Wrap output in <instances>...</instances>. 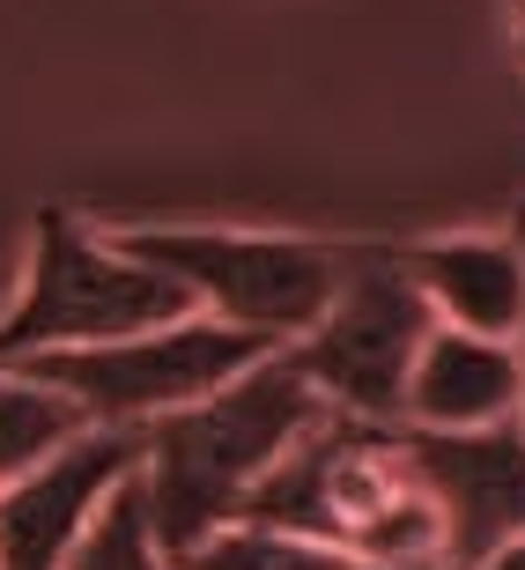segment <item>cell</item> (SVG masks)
Wrapping results in <instances>:
<instances>
[{"mask_svg": "<svg viewBox=\"0 0 525 570\" xmlns=\"http://www.w3.org/2000/svg\"><path fill=\"white\" fill-rule=\"evenodd\" d=\"M518 60H525V22H518Z\"/></svg>", "mask_w": 525, "mask_h": 570, "instance_id": "obj_16", "label": "cell"}, {"mask_svg": "<svg viewBox=\"0 0 525 570\" xmlns=\"http://www.w3.org/2000/svg\"><path fill=\"white\" fill-rule=\"evenodd\" d=\"M518 363H525V326H518Z\"/></svg>", "mask_w": 525, "mask_h": 570, "instance_id": "obj_17", "label": "cell"}, {"mask_svg": "<svg viewBox=\"0 0 525 570\" xmlns=\"http://www.w3.org/2000/svg\"><path fill=\"white\" fill-rule=\"evenodd\" d=\"M156 275L192 296V312L230 318L245 334L296 341L334 304L356 237H304V230H230V223H127L111 230Z\"/></svg>", "mask_w": 525, "mask_h": 570, "instance_id": "obj_3", "label": "cell"}, {"mask_svg": "<svg viewBox=\"0 0 525 570\" xmlns=\"http://www.w3.org/2000/svg\"><path fill=\"white\" fill-rule=\"evenodd\" d=\"M399 267L422 289L429 318L518 341L525 326V245L511 230H444L399 245Z\"/></svg>", "mask_w": 525, "mask_h": 570, "instance_id": "obj_10", "label": "cell"}, {"mask_svg": "<svg viewBox=\"0 0 525 570\" xmlns=\"http://www.w3.org/2000/svg\"><path fill=\"white\" fill-rule=\"evenodd\" d=\"M178 312H192V296L148 259H133L127 245H111V230H89L75 208H38L22 289L0 312V363L119 341Z\"/></svg>", "mask_w": 525, "mask_h": 570, "instance_id": "obj_4", "label": "cell"}, {"mask_svg": "<svg viewBox=\"0 0 525 570\" xmlns=\"http://www.w3.org/2000/svg\"><path fill=\"white\" fill-rule=\"evenodd\" d=\"M133 466H141V430L89 423L52 460L0 482V570H67Z\"/></svg>", "mask_w": 525, "mask_h": 570, "instance_id": "obj_8", "label": "cell"}, {"mask_svg": "<svg viewBox=\"0 0 525 570\" xmlns=\"http://www.w3.org/2000/svg\"><path fill=\"white\" fill-rule=\"evenodd\" d=\"M511 237H518V245H525V208H518V215H511Z\"/></svg>", "mask_w": 525, "mask_h": 570, "instance_id": "obj_15", "label": "cell"}, {"mask_svg": "<svg viewBox=\"0 0 525 570\" xmlns=\"http://www.w3.org/2000/svg\"><path fill=\"white\" fill-rule=\"evenodd\" d=\"M422 334H429V304H422V289L407 282V267H399V245L356 237L334 304L289 341V356L334 415L399 423Z\"/></svg>", "mask_w": 525, "mask_h": 570, "instance_id": "obj_6", "label": "cell"}, {"mask_svg": "<svg viewBox=\"0 0 525 570\" xmlns=\"http://www.w3.org/2000/svg\"><path fill=\"white\" fill-rule=\"evenodd\" d=\"M429 504H437L444 570H474L504 541L525 533V423H482V430H422L399 423Z\"/></svg>", "mask_w": 525, "mask_h": 570, "instance_id": "obj_7", "label": "cell"}, {"mask_svg": "<svg viewBox=\"0 0 525 570\" xmlns=\"http://www.w3.org/2000/svg\"><path fill=\"white\" fill-rule=\"evenodd\" d=\"M511 415H525L518 341L429 318V334H422V348H415V371H407L399 423H422V430H482V423H511Z\"/></svg>", "mask_w": 525, "mask_h": 570, "instance_id": "obj_9", "label": "cell"}, {"mask_svg": "<svg viewBox=\"0 0 525 570\" xmlns=\"http://www.w3.org/2000/svg\"><path fill=\"white\" fill-rule=\"evenodd\" d=\"M318 415H326V401L311 393V379L296 371L289 341H281V348H267L259 363H245L237 379H222L215 393H200V401L141 423L133 489H141L156 549L178 556V549H192L200 533L230 527L237 511H245V497L259 489V474H267Z\"/></svg>", "mask_w": 525, "mask_h": 570, "instance_id": "obj_1", "label": "cell"}, {"mask_svg": "<svg viewBox=\"0 0 525 570\" xmlns=\"http://www.w3.org/2000/svg\"><path fill=\"white\" fill-rule=\"evenodd\" d=\"M474 570H525V533H518V541H504L496 556H482Z\"/></svg>", "mask_w": 525, "mask_h": 570, "instance_id": "obj_14", "label": "cell"}, {"mask_svg": "<svg viewBox=\"0 0 525 570\" xmlns=\"http://www.w3.org/2000/svg\"><path fill=\"white\" fill-rule=\"evenodd\" d=\"M267 348H281V341L245 334V326L208 318V312H178L164 326H141V334L89 341V348H44V356H16V363L30 379H44L52 393H67L89 423L141 430L156 415H170V407L215 393Z\"/></svg>", "mask_w": 525, "mask_h": 570, "instance_id": "obj_5", "label": "cell"}, {"mask_svg": "<svg viewBox=\"0 0 525 570\" xmlns=\"http://www.w3.org/2000/svg\"><path fill=\"white\" fill-rule=\"evenodd\" d=\"M67 570H170V556L156 549V533H148V511H141L133 474L111 489V504L97 511V527L82 533V549H75Z\"/></svg>", "mask_w": 525, "mask_h": 570, "instance_id": "obj_13", "label": "cell"}, {"mask_svg": "<svg viewBox=\"0 0 525 570\" xmlns=\"http://www.w3.org/2000/svg\"><path fill=\"white\" fill-rule=\"evenodd\" d=\"M237 519L281 533H311L348 556H370L385 570H444L437 504L422 489L399 423H363V415H318L281 460L259 474Z\"/></svg>", "mask_w": 525, "mask_h": 570, "instance_id": "obj_2", "label": "cell"}, {"mask_svg": "<svg viewBox=\"0 0 525 570\" xmlns=\"http://www.w3.org/2000/svg\"><path fill=\"white\" fill-rule=\"evenodd\" d=\"M89 415L67 393H52L44 379H30L22 363H0V482L30 474L38 460H52L67 438H82Z\"/></svg>", "mask_w": 525, "mask_h": 570, "instance_id": "obj_12", "label": "cell"}, {"mask_svg": "<svg viewBox=\"0 0 525 570\" xmlns=\"http://www.w3.org/2000/svg\"><path fill=\"white\" fill-rule=\"evenodd\" d=\"M170 570H385V563L348 556V549H334V541H311V533H281V527L230 519V527L200 533L192 549H178Z\"/></svg>", "mask_w": 525, "mask_h": 570, "instance_id": "obj_11", "label": "cell"}]
</instances>
